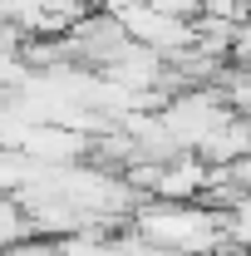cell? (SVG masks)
Returning a JSON list of instances; mask_svg holds the SVG:
<instances>
[{
  "label": "cell",
  "instance_id": "cell-1",
  "mask_svg": "<svg viewBox=\"0 0 251 256\" xmlns=\"http://www.w3.org/2000/svg\"><path fill=\"white\" fill-rule=\"evenodd\" d=\"M138 226H143L148 246H168V252H212L222 242V222L207 207H172V202H162L153 212H143Z\"/></svg>",
  "mask_w": 251,
  "mask_h": 256
},
{
  "label": "cell",
  "instance_id": "cell-2",
  "mask_svg": "<svg viewBox=\"0 0 251 256\" xmlns=\"http://www.w3.org/2000/svg\"><path fill=\"white\" fill-rule=\"evenodd\" d=\"M207 182H212V168L197 158V153H192V158H172V162H162L153 197L172 202V207H188L192 197H202V192H207Z\"/></svg>",
  "mask_w": 251,
  "mask_h": 256
}]
</instances>
